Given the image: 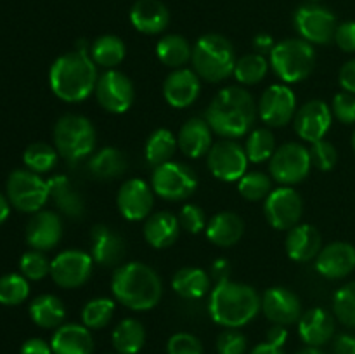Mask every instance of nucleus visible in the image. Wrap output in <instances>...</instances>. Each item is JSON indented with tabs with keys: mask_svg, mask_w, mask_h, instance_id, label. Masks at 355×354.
Returning a JSON list of instances; mask_svg holds the SVG:
<instances>
[{
	"mask_svg": "<svg viewBox=\"0 0 355 354\" xmlns=\"http://www.w3.org/2000/svg\"><path fill=\"white\" fill-rule=\"evenodd\" d=\"M259 106L252 94L239 85H229L218 90L207 108L205 120L215 134L224 139H239L252 130Z\"/></svg>",
	"mask_w": 355,
	"mask_h": 354,
	"instance_id": "f257e3e1",
	"label": "nucleus"
},
{
	"mask_svg": "<svg viewBox=\"0 0 355 354\" xmlns=\"http://www.w3.org/2000/svg\"><path fill=\"white\" fill-rule=\"evenodd\" d=\"M96 62L89 51H71L59 56L49 71V83L55 97L64 103H82L96 90Z\"/></svg>",
	"mask_w": 355,
	"mask_h": 354,
	"instance_id": "f03ea898",
	"label": "nucleus"
},
{
	"mask_svg": "<svg viewBox=\"0 0 355 354\" xmlns=\"http://www.w3.org/2000/svg\"><path fill=\"white\" fill-rule=\"evenodd\" d=\"M113 297L132 311H149L162 301L163 283L153 267L144 262L118 266L111 278Z\"/></svg>",
	"mask_w": 355,
	"mask_h": 354,
	"instance_id": "7ed1b4c3",
	"label": "nucleus"
},
{
	"mask_svg": "<svg viewBox=\"0 0 355 354\" xmlns=\"http://www.w3.org/2000/svg\"><path fill=\"white\" fill-rule=\"evenodd\" d=\"M262 309V297L253 287L239 281H222L210 292L208 311L217 325L241 328L257 318Z\"/></svg>",
	"mask_w": 355,
	"mask_h": 354,
	"instance_id": "20e7f679",
	"label": "nucleus"
},
{
	"mask_svg": "<svg viewBox=\"0 0 355 354\" xmlns=\"http://www.w3.org/2000/svg\"><path fill=\"white\" fill-rule=\"evenodd\" d=\"M236 61L234 45L218 33H207L198 38L191 56L196 75L210 83L224 82L234 75Z\"/></svg>",
	"mask_w": 355,
	"mask_h": 354,
	"instance_id": "39448f33",
	"label": "nucleus"
},
{
	"mask_svg": "<svg viewBox=\"0 0 355 354\" xmlns=\"http://www.w3.org/2000/svg\"><path fill=\"white\" fill-rule=\"evenodd\" d=\"M96 128L87 117L68 113L55 121L54 146L66 162L76 163L90 156L96 149Z\"/></svg>",
	"mask_w": 355,
	"mask_h": 354,
	"instance_id": "423d86ee",
	"label": "nucleus"
},
{
	"mask_svg": "<svg viewBox=\"0 0 355 354\" xmlns=\"http://www.w3.org/2000/svg\"><path fill=\"white\" fill-rule=\"evenodd\" d=\"M274 73L283 83H297L307 78L315 66L314 45L304 38H284L269 54Z\"/></svg>",
	"mask_w": 355,
	"mask_h": 354,
	"instance_id": "0eeeda50",
	"label": "nucleus"
},
{
	"mask_svg": "<svg viewBox=\"0 0 355 354\" xmlns=\"http://www.w3.org/2000/svg\"><path fill=\"white\" fill-rule=\"evenodd\" d=\"M7 198L17 210L35 214L42 210V207L51 198L49 180H44L40 174H35L28 169L14 170L7 179Z\"/></svg>",
	"mask_w": 355,
	"mask_h": 354,
	"instance_id": "6e6552de",
	"label": "nucleus"
},
{
	"mask_svg": "<svg viewBox=\"0 0 355 354\" xmlns=\"http://www.w3.org/2000/svg\"><path fill=\"white\" fill-rule=\"evenodd\" d=\"M151 187L166 201H182L193 196L198 187L196 172L186 163L166 162L153 170Z\"/></svg>",
	"mask_w": 355,
	"mask_h": 354,
	"instance_id": "1a4fd4ad",
	"label": "nucleus"
},
{
	"mask_svg": "<svg viewBox=\"0 0 355 354\" xmlns=\"http://www.w3.org/2000/svg\"><path fill=\"white\" fill-rule=\"evenodd\" d=\"M311 169V151L300 142H286L269 160L270 177L283 186L302 183L307 179Z\"/></svg>",
	"mask_w": 355,
	"mask_h": 354,
	"instance_id": "9d476101",
	"label": "nucleus"
},
{
	"mask_svg": "<svg viewBox=\"0 0 355 354\" xmlns=\"http://www.w3.org/2000/svg\"><path fill=\"white\" fill-rule=\"evenodd\" d=\"M293 24L300 38L312 45L329 44L335 38L336 26H338L335 14L318 3L298 7L293 16Z\"/></svg>",
	"mask_w": 355,
	"mask_h": 354,
	"instance_id": "9b49d317",
	"label": "nucleus"
},
{
	"mask_svg": "<svg viewBox=\"0 0 355 354\" xmlns=\"http://www.w3.org/2000/svg\"><path fill=\"white\" fill-rule=\"evenodd\" d=\"M207 163L211 176L224 183H234L246 174L248 156L245 148L234 139H222L211 146L207 155Z\"/></svg>",
	"mask_w": 355,
	"mask_h": 354,
	"instance_id": "f8f14e48",
	"label": "nucleus"
},
{
	"mask_svg": "<svg viewBox=\"0 0 355 354\" xmlns=\"http://www.w3.org/2000/svg\"><path fill=\"white\" fill-rule=\"evenodd\" d=\"M263 214L274 229L290 231L304 215V200L293 187H276L263 200Z\"/></svg>",
	"mask_w": 355,
	"mask_h": 354,
	"instance_id": "ddd939ff",
	"label": "nucleus"
},
{
	"mask_svg": "<svg viewBox=\"0 0 355 354\" xmlns=\"http://www.w3.org/2000/svg\"><path fill=\"white\" fill-rule=\"evenodd\" d=\"M92 255L83 250H62L54 257V260H51L52 280L58 287L68 288V290L85 285L92 276Z\"/></svg>",
	"mask_w": 355,
	"mask_h": 354,
	"instance_id": "4468645a",
	"label": "nucleus"
},
{
	"mask_svg": "<svg viewBox=\"0 0 355 354\" xmlns=\"http://www.w3.org/2000/svg\"><path fill=\"white\" fill-rule=\"evenodd\" d=\"M96 97L101 108L114 115L125 113L135 101V89L132 80L118 69H107L99 76L96 85Z\"/></svg>",
	"mask_w": 355,
	"mask_h": 354,
	"instance_id": "2eb2a0df",
	"label": "nucleus"
},
{
	"mask_svg": "<svg viewBox=\"0 0 355 354\" xmlns=\"http://www.w3.org/2000/svg\"><path fill=\"white\" fill-rule=\"evenodd\" d=\"M297 96L286 83L267 87L259 103V117L267 127H284L297 113Z\"/></svg>",
	"mask_w": 355,
	"mask_h": 354,
	"instance_id": "dca6fc26",
	"label": "nucleus"
},
{
	"mask_svg": "<svg viewBox=\"0 0 355 354\" xmlns=\"http://www.w3.org/2000/svg\"><path fill=\"white\" fill-rule=\"evenodd\" d=\"M331 121L333 113L328 103L321 99H312L298 108L293 118V127L298 137L314 144V142L324 139L331 127Z\"/></svg>",
	"mask_w": 355,
	"mask_h": 354,
	"instance_id": "f3484780",
	"label": "nucleus"
},
{
	"mask_svg": "<svg viewBox=\"0 0 355 354\" xmlns=\"http://www.w3.org/2000/svg\"><path fill=\"white\" fill-rule=\"evenodd\" d=\"M116 205L120 214L127 221H142L151 215L155 205V191L146 180L128 179L121 184L116 196Z\"/></svg>",
	"mask_w": 355,
	"mask_h": 354,
	"instance_id": "a211bd4d",
	"label": "nucleus"
},
{
	"mask_svg": "<svg viewBox=\"0 0 355 354\" xmlns=\"http://www.w3.org/2000/svg\"><path fill=\"white\" fill-rule=\"evenodd\" d=\"M262 311L274 325H293L302 318V302L293 290L286 287H270L263 292Z\"/></svg>",
	"mask_w": 355,
	"mask_h": 354,
	"instance_id": "6ab92c4d",
	"label": "nucleus"
},
{
	"mask_svg": "<svg viewBox=\"0 0 355 354\" xmlns=\"http://www.w3.org/2000/svg\"><path fill=\"white\" fill-rule=\"evenodd\" d=\"M355 269V246L335 242L322 246L315 257V271L328 280H342Z\"/></svg>",
	"mask_w": 355,
	"mask_h": 354,
	"instance_id": "aec40b11",
	"label": "nucleus"
},
{
	"mask_svg": "<svg viewBox=\"0 0 355 354\" xmlns=\"http://www.w3.org/2000/svg\"><path fill=\"white\" fill-rule=\"evenodd\" d=\"M201 78L194 69H173L163 83V96L172 108H189L200 97Z\"/></svg>",
	"mask_w": 355,
	"mask_h": 354,
	"instance_id": "412c9836",
	"label": "nucleus"
},
{
	"mask_svg": "<svg viewBox=\"0 0 355 354\" xmlns=\"http://www.w3.org/2000/svg\"><path fill=\"white\" fill-rule=\"evenodd\" d=\"M62 221L55 212L38 210L26 224V243L33 250H51L61 242Z\"/></svg>",
	"mask_w": 355,
	"mask_h": 354,
	"instance_id": "4be33fe9",
	"label": "nucleus"
},
{
	"mask_svg": "<svg viewBox=\"0 0 355 354\" xmlns=\"http://www.w3.org/2000/svg\"><path fill=\"white\" fill-rule=\"evenodd\" d=\"M90 255L103 267L120 266L125 257V242L114 229L96 224L90 229Z\"/></svg>",
	"mask_w": 355,
	"mask_h": 354,
	"instance_id": "5701e85b",
	"label": "nucleus"
},
{
	"mask_svg": "<svg viewBox=\"0 0 355 354\" xmlns=\"http://www.w3.org/2000/svg\"><path fill=\"white\" fill-rule=\"evenodd\" d=\"M335 333V319L322 307H312L298 319V335L307 346L321 347L331 340Z\"/></svg>",
	"mask_w": 355,
	"mask_h": 354,
	"instance_id": "b1692460",
	"label": "nucleus"
},
{
	"mask_svg": "<svg viewBox=\"0 0 355 354\" xmlns=\"http://www.w3.org/2000/svg\"><path fill=\"white\" fill-rule=\"evenodd\" d=\"M130 23L144 35H159L170 23V12L159 0H137L130 9Z\"/></svg>",
	"mask_w": 355,
	"mask_h": 354,
	"instance_id": "393cba45",
	"label": "nucleus"
},
{
	"mask_svg": "<svg viewBox=\"0 0 355 354\" xmlns=\"http://www.w3.org/2000/svg\"><path fill=\"white\" fill-rule=\"evenodd\" d=\"M54 354H94V337L85 325L66 323L51 339Z\"/></svg>",
	"mask_w": 355,
	"mask_h": 354,
	"instance_id": "a878e982",
	"label": "nucleus"
},
{
	"mask_svg": "<svg viewBox=\"0 0 355 354\" xmlns=\"http://www.w3.org/2000/svg\"><path fill=\"white\" fill-rule=\"evenodd\" d=\"M211 127L208 125L207 120L203 118L193 117L180 127L179 137V149L187 156V158H201V156L208 155L211 149Z\"/></svg>",
	"mask_w": 355,
	"mask_h": 354,
	"instance_id": "bb28decb",
	"label": "nucleus"
},
{
	"mask_svg": "<svg viewBox=\"0 0 355 354\" xmlns=\"http://www.w3.org/2000/svg\"><path fill=\"white\" fill-rule=\"evenodd\" d=\"M286 253L295 262H309L322 250V239L312 224H297L286 236Z\"/></svg>",
	"mask_w": 355,
	"mask_h": 354,
	"instance_id": "cd10ccee",
	"label": "nucleus"
},
{
	"mask_svg": "<svg viewBox=\"0 0 355 354\" xmlns=\"http://www.w3.org/2000/svg\"><path fill=\"white\" fill-rule=\"evenodd\" d=\"M180 222L172 212H156L144 222V239L153 248H168L179 239Z\"/></svg>",
	"mask_w": 355,
	"mask_h": 354,
	"instance_id": "c85d7f7f",
	"label": "nucleus"
},
{
	"mask_svg": "<svg viewBox=\"0 0 355 354\" xmlns=\"http://www.w3.org/2000/svg\"><path fill=\"white\" fill-rule=\"evenodd\" d=\"M245 233V222L234 212H218L207 222V238L220 248L234 246Z\"/></svg>",
	"mask_w": 355,
	"mask_h": 354,
	"instance_id": "c756f323",
	"label": "nucleus"
},
{
	"mask_svg": "<svg viewBox=\"0 0 355 354\" xmlns=\"http://www.w3.org/2000/svg\"><path fill=\"white\" fill-rule=\"evenodd\" d=\"M87 169L96 179L113 180L127 172L128 160L121 149L114 148V146H106L90 155Z\"/></svg>",
	"mask_w": 355,
	"mask_h": 354,
	"instance_id": "7c9ffc66",
	"label": "nucleus"
},
{
	"mask_svg": "<svg viewBox=\"0 0 355 354\" xmlns=\"http://www.w3.org/2000/svg\"><path fill=\"white\" fill-rule=\"evenodd\" d=\"M51 198L55 201L62 214L73 221H80L85 215V201L66 176H54L49 179Z\"/></svg>",
	"mask_w": 355,
	"mask_h": 354,
	"instance_id": "2f4dec72",
	"label": "nucleus"
},
{
	"mask_svg": "<svg viewBox=\"0 0 355 354\" xmlns=\"http://www.w3.org/2000/svg\"><path fill=\"white\" fill-rule=\"evenodd\" d=\"M172 288L179 297L198 301L210 292V276L201 267H182L173 274Z\"/></svg>",
	"mask_w": 355,
	"mask_h": 354,
	"instance_id": "473e14b6",
	"label": "nucleus"
},
{
	"mask_svg": "<svg viewBox=\"0 0 355 354\" xmlns=\"http://www.w3.org/2000/svg\"><path fill=\"white\" fill-rule=\"evenodd\" d=\"M30 318L40 328H59L66 318V307L55 295H38L30 304Z\"/></svg>",
	"mask_w": 355,
	"mask_h": 354,
	"instance_id": "72a5a7b5",
	"label": "nucleus"
},
{
	"mask_svg": "<svg viewBox=\"0 0 355 354\" xmlns=\"http://www.w3.org/2000/svg\"><path fill=\"white\" fill-rule=\"evenodd\" d=\"M113 347L120 354H137L146 344V328L134 318L121 319L113 330Z\"/></svg>",
	"mask_w": 355,
	"mask_h": 354,
	"instance_id": "f704fd0d",
	"label": "nucleus"
},
{
	"mask_svg": "<svg viewBox=\"0 0 355 354\" xmlns=\"http://www.w3.org/2000/svg\"><path fill=\"white\" fill-rule=\"evenodd\" d=\"M89 54L97 66L114 69L125 59L127 47L116 35H101L90 44Z\"/></svg>",
	"mask_w": 355,
	"mask_h": 354,
	"instance_id": "c9c22d12",
	"label": "nucleus"
},
{
	"mask_svg": "<svg viewBox=\"0 0 355 354\" xmlns=\"http://www.w3.org/2000/svg\"><path fill=\"white\" fill-rule=\"evenodd\" d=\"M156 56L165 66L179 69L191 61L193 47L182 35H165L156 44Z\"/></svg>",
	"mask_w": 355,
	"mask_h": 354,
	"instance_id": "e433bc0d",
	"label": "nucleus"
},
{
	"mask_svg": "<svg viewBox=\"0 0 355 354\" xmlns=\"http://www.w3.org/2000/svg\"><path fill=\"white\" fill-rule=\"evenodd\" d=\"M177 137L173 135L172 130L168 128H156L155 132H151L146 141V148H144V156L148 165L151 167H159L163 163L170 162L173 155L177 151Z\"/></svg>",
	"mask_w": 355,
	"mask_h": 354,
	"instance_id": "4c0bfd02",
	"label": "nucleus"
},
{
	"mask_svg": "<svg viewBox=\"0 0 355 354\" xmlns=\"http://www.w3.org/2000/svg\"><path fill=\"white\" fill-rule=\"evenodd\" d=\"M276 137L269 128H255L248 134L246 139L245 151L248 156V162L252 163H263L269 162L272 155L276 153Z\"/></svg>",
	"mask_w": 355,
	"mask_h": 354,
	"instance_id": "58836bf2",
	"label": "nucleus"
},
{
	"mask_svg": "<svg viewBox=\"0 0 355 354\" xmlns=\"http://www.w3.org/2000/svg\"><path fill=\"white\" fill-rule=\"evenodd\" d=\"M269 65L270 62L262 54H259V52L246 54L236 61L234 78L241 85H255V83L262 82L263 76L267 75Z\"/></svg>",
	"mask_w": 355,
	"mask_h": 354,
	"instance_id": "ea45409f",
	"label": "nucleus"
},
{
	"mask_svg": "<svg viewBox=\"0 0 355 354\" xmlns=\"http://www.w3.org/2000/svg\"><path fill=\"white\" fill-rule=\"evenodd\" d=\"M58 149H54L52 146L45 144V142H33L24 149L23 162L31 172L45 174L51 172L58 165Z\"/></svg>",
	"mask_w": 355,
	"mask_h": 354,
	"instance_id": "a19ab883",
	"label": "nucleus"
},
{
	"mask_svg": "<svg viewBox=\"0 0 355 354\" xmlns=\"http://www.w3.org/2000/svg\"><path fill=\"white\" fill-rule=\"evenodd\" d=\"M114 314V301L107 297H97L87 302L82 309V325L89 330H101L110 325Z\"/></svg>",
	"mask_w": 355,
	"mask_h": 354,
	"instance_id": "79ce46f5",
	"label": "nucleus"
},
{
	"mask_svg": "<svg viewBox=\"0 0 355 354\" xmlns=\"http://www.w3.org/2000/svg\"><path fill=\"white\" fill-rule=\"evenodd\" d=\"M30 295V285L23 274L9 273L0 278V304L19 305Z\"/></svg>",
	"mask_w": 355,
	"mask_h": 354,
	"instance_id": "37998d69",
	"label": "nucleus"
},
{
	"mask_svg": "<svg viewBox=\"0 0 355 354\" xmlns=\"http://www.w3.org/2000/svg\"><path fill=\"white\" fill-rule=\"evenodd\" d=\"M238 191L245 200L262 201L272 191V179L263 172H246L238 180Z\"/></svg>",
	"mask_w": 355,
	"mask_h": 354,
	"instance_id": "c03bdc74",
	"label": "nucleus"
},
{
	"mask_svg": "<svg viewBox=\"0 0 355 354\" xmlns=\"http://www.w3.org/2000/svg\"><path fill=\"white\" fill-rule=\"evenodd\" d=\"M333 314L349 328H355V281L343 285L333 295Z\"/></svg>",
	"mask_w": 355,
	"mask_h": 354,
	"instance_id": "a18cd8bd",
	"label": "nucleus"
},
{
	"mask_svg": "<svg viewBox=\"0 0 355 354\" xmlns=\"http://www.w3.org/2000/svg\"><path fill=\"white\" fill-rule=\"evenodd\" d=\"M19 269L26 280H44L47 274H51V260L40 250H30L21 257Z\"/></svg>",
	"mask_w": 355,
	"mask_h": 354,
	"instance_id": "49530a36",
	"label": "nucleus"
},
{
	"mask_svg": "<svg viewBox=\"0 0 355 354\" xmlns=\"http://www.w3.org/2000/svg\"><path fill=\"white\" fill-rule=\"evenodd\" d=\"M180 228L191 235H200L201 231L207 229V215L200 205L186 203L179 212Z\"/></svg>",
	"mask_w": 355,
	"mask_h": 354,
	"instance_id": "de8ad7c7",
	"label": "nucleus"
},
{
	"mask_svg": "<svg viewBox=\"0 0 355 354\" xmlns=\"http://www.w3.org/2000/svg\"><path fill=\"white\" fill-rule=\"evenodd\" d=\"M309 151H311L312 165H314L315 169L322 170V172L331 170L333 167L336 165V162H338V153H336V148L331 144V142L324 141V139L314 142V144L309 148Z\"/></svg>",
	"mask_w": 355,
	"mask_h": 354,
	"instance_id": "09e8293b",
	"label": "nucleus"
},
{
	"mask_svg": "<svg viewBox=\"0 0 355 354\" xmlns=\"http://www.w3.org/2000/svg\"><path fill=\"white\" fill-rule=\"evenodd\" d=\"M166 354H203V344L193 333H173L166 342Z\"/></svg>",
	"mask_w": 355,
	"mask_h": 354,
	"instance_id": "8fccbe9b",
	"label": "nucleus"
},
{
	"mask_svg": "<svg viewBox=\"0 0 355 354\" xmlns=\"http://www.w3.org/2000/svg\"><path fill=\"white\" fill-rule=\"evenodd\" d=\"M248 349V339L238 328H227L218 335L217 353L218 354H245Z\"/></svg>",
	"mask_w": 355,
	"mask_h": 354,
	"instance_id": "3c124183",
	"label": "nucleus"
},
{
	"mask_svg": "<svg viewBox=\"0 0 355 354\" xmlns=\"http://www.w3.org/2000/svg\"><path fill=\"white\" fill-rule=\"evenodd\" d=\"M331 113L338 121L345 125L355 124V94L338 92L333 97Z\"/></svg>",
	"mask_w": 355,
	"mask_h": 354,
	"instance_id": "603ef678",
	"label": "nucleus"
},
{
	"mask_svg": "<svg viewBox=\"0 0 355 354\" xmlns=\"http://www.w3.org/2000/svg\"><path fill=\"white\" fill-rule=\"evenodd\" d=\"M333 40L343 52H355V21H345L338 24Z\"/></svg>",
	"mask_w": 355,
	"mask_h": 354,
	"instance_id": "864d4df0",
	"label": "nucleus"
},
{
	"mask_svg": "<svg viewBox=\"0 0 355 354\" xmlns=\"http://www.w3.org/2000/svg\"><path fill=\"white\" fill-rule=\"evenodd\" d=\"M338 80L340 85H342V89L345 90V92L355 94V59H350V61H347L345 65L342 66Z\"/></svg>",
	"mask_w": 355,
	"mask_h": 354,
	"instance_id": "5fc2aeb1",
	"label": "nucleus"
},
{
	"mask_svg": "<svg viewBox=\"0 0 355 354\" xmlns=\"http://www.w3.org/2000/svg\"><path fill=\"white\" fill-rule=\"evenodd\" d=\"M232 266L227 259H215L210 266V276L214 278L217 283L231 280Z\"/></svg>",
	"mask_w": 355,
	"mask_h": 354,
	"instance_id": "6e6d98bb",
	"label": "nucleus"
},
{
	"mask_svg": "<svg viewBox=\"0 0 355 354\" xmlns=\"http://www.w3.org/2000/svg\"><path fill=\"white\" fill-rule=\"evenodd\" d=\"M21 354H54L51 344L45 342L44 339H28L21 346Z\"/></svg>",
	"mask_w": 355,
	"mask_h": 354,
	"instance_id": "4d7b16f0",
	"label": "nucleus"
},
{
	"mask_svg": "<svg viewBox=\"0 0 355 354\" xmlns=\"http://www.w3.org/2000/svg\"><path fill=\"white\" fill-rule=\"evenodd\" d=\"M333 354H355V335L343 333L333 344Z\"/></svg>",
	"mask_w": 355,
	"mask_h": 354,
	"instance_id": "13d9d810",
	"label": "nucleus"
},
{
	"mask_svg": "<svg viewBox=\"0 0 355 354\" xmlns=\"http://www.w3.org/2000/svg\"><path fill=\"white\" fill-rule=\"evenodd\" d=\"M288 340V330L283 325H272L267 330V342L272 346L283 347Z\"/></svg>",
	"mask_w": 355,
	"mask_h": 354,
	"instance_id": "bf43d9fd",
	"label": "nucleus"
},
{
	"mask_svg": "<svg viewBox=\"0 0 355 354\" xmlns=\"http://www.w3.org/2000/svg\"><path fill=\"white\" fill-rule=\"evenodd\" d=\"M274 45H276V42H274V38L267 33H259L255 38H253V47H255V51L262 56L270 54Z\"/></svg>",
	"mask_w": 355,
	"mask_h": 354,
	"instance_id": "052dcab7",
	"label": "nucleus"
},
{
	"mask_svg": "<svg viewBox=\"0 0 355 354\" xmlns=\"http://www.w3.org/2000/svg\"><path fill=\"white\" fill-rule=\"evenodd\" d=\"M250 354H284V353H283V347H277L269 342H263L253 347V351Z\"/></svg>",
	"mask_w": 355,
	"mask_h": 354,
	"instance_id": "680f3d73",
	"label": "nucleus"
},
{
	"mask_svg": "<svg viewBox=\"0 0 355 354\" xmlns=\"http://www.w3.org/2000/svg\"><path fill=\"white\" fill-rule=\"evenodd\" d=\"M9 214H10L9 198H6L2 193H0V224H3V222L7 221Z\"/></svg>",
	"mask_w": 355,
	"mask_h": 354,
	"instance_id": "e2e57ef3",
	"label": "nucleus"
},
{
	"mask_svg": "<svg viewBox=\"0 0 355 354\" xmlns=\"http://www.w3.org/2000/svg\"><path fill=\"white\" fill-rule=\"evenodd\" d=\"M297 354H326V353H322V351L319 349V347H312V346H309V347H305V349L298 351Z\"/></svg>",
	"mask_w": 355,
	"mask_h": 354,
	"instance_id": "0e129e2a",
	"label": "nucleus"
},
{
	"mask_svg": "<svg viewBox=\"0 0 355 354\" xmlns=\"http://www.w3.org/2000/svg\"><path fill=\"white\" fill-rule=\"evenodd\" d=\"M352 148H354V151H355V130H354V134H352Z\"/></svg>",
	"mask_w": 355,
	"mask_h": 354,
	"instance_id": "69168bd1",
	"label": "nucleus"
},
{
	"mask_svg": "<svg viewBox=\"0 0 355 354\" xmlns=\"http://www.w3.org/2000/svg\"><path fill=\"white\" fill-rule=\"evenodd\" d=\"M312 2H318V0H312Z\"/></svg>",
	"mask_w": 355,
	"mask_h": 354,
	"instance_id": "338daca9",
	"label": "nucleus"
},
{
	"mask_svg": "<svg viewBox=\"0 0 355 354\" xmlns=\"http://www.w3.org/2000/svg\"><path fill=\"white\" fill-rule=\"evenodd\" d=\"M116 354H120V353H116Z\"/></svg>",
	"mask_w": 355,
	"mask_h": 354,
	"instance_id": "774afa93",
	"label": "nucleus"
}]
</instances>
